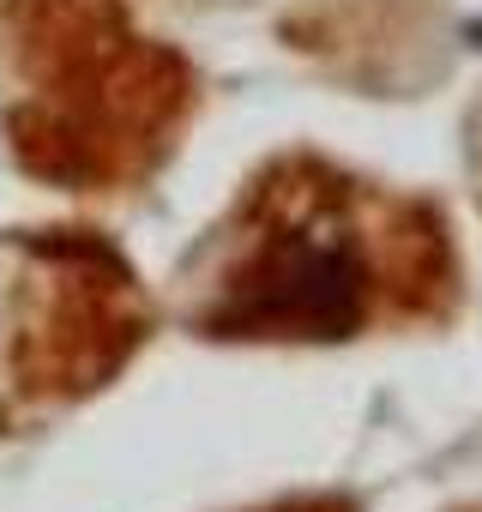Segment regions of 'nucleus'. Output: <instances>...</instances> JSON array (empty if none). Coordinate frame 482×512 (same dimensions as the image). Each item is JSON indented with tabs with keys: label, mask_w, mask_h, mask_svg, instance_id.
<instances>
[{
	"label": "nucleus",
	"mask_w": 482,
	"mask_h": 512,
	"mask_svg": "<svg viewBox=\"0 0 482 512\" xmlns=\"http://www.w3.org/2000/svg\"><path fill=\"white\" fill-rule=\"evenodd\" d=\"M193 79L121 0H0V109L31 175L121 193L181 145Z\"/></svg>",
	"instance_id": "nucleus-2"
},
{
	"label": "nucleus",
	"mask_w": 482,
	"mask_h": 512,
	"mask_svg": "<svg viewBox=\"0 0 482 512\" xmlns=\"http://www.w3.org/2000/svg\"><path fill=\"white\" fill-rule=\"evenodd\" d=\"M0 314V392L19 410L67 404L103 386L145 338L151 314L133 266L91 235L55 229L25 247Z\"/></svg>",
	"instance_id": "nucleus-3"
},
{
	"label": "nucleus",
	"mask_w": 482,
	"mask_h": 512,
	"mask_svg": "<svg viewBox=\"0 0 482 512\" xmlns=\"http://www.w3.org/2000/svg\"><path fill=\"white\" fill-rule=\"evenodd\" d=\"M187 284L205 338L332 344L434 320L452 296V247L434 205L284 157L211 229Z\"/></svg>",
	"instance_id": "nucleus-1"
},
{
	"label": "nucleus",
	"mask_w": 482,
	"mask_h": 512,
	"mask_svg": "<svg viewBox=\"0 0 482 512\" xmlns=\"http://www.w3.org/2000/svg\"><path fill=\"white\" fill-rule=\"evenodd\" d=\"M278 512H344V506H332V500H302V506H278Z\"/></svg>",
	"instance_id": "nucleus-4"
}]
</instances>
